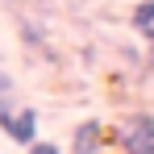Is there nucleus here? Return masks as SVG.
Here are the masks:
<instances>
[{
  "label": "nucleus",
  "mask_w": 154,
  "mask_h": 154,
  "mask_svg": "<svg viewBox=\"0 0 154 154\" xmlns=\"http://www.w3.org/2000/svg\"><path fill=\"white\" fill-rule=\"evenodd\" d=\"M13 4H33L38 13H50V4H46V0H13Z\"/></svg>",
  "instance_id": "423d86ee"
},
{
  "label": "nucleus",
  "mask_w": 154,
  "mask_h": 154,
  "mask_svg": "<svg viewBox=\"0 0 154 154\" xmlns=\"http://www.w3.org/2000/svg\"><path fill=\"white\" fill-rule=\"evenodd\" d=\"M100 146H104L100 121H83V125L71 133V154H100Z\"/></svg>",
  "instance_id": "7ed1b4c3"
},
{
  "label": "nucleus",
  "mask_w": 154,
  "mask_h": 154,
  "mask_svg": "<svg viewBox=\"0 0 154 154\" xmlns=\"http://www.w3.org/2000/svg\"><path fill=\"white\" fill-rule=\"evenodd\" d=\"M121 154H154V112H129L112 133Z\"/></svg>",
  "instance_id": "f257e3e1"
},
{
  "label": "nucleus",
  "mask_w": 154,
  "mask_h": 154,
  "mask_svg": "<svg viewBox=\"0 0 154 154\" xmlns=\"http://www.w3.org/2000/svg\"><path fill=\"white\" fill-rule=\"evenodd\" d=\"M8 137H13L17 146H29V142H38V108H33V104H25V108H17V112H13Z\"/></svg>",
  "instance_id": "f03ea898"
},
{
  "label": "nucleus",
  "mask_w": 154,
  "mask_h": 154,
  "mask_svg": "<svg viewBox=\"0 0 154 154\" xmlns=\"http://www.w3.org/2000/svg\"><path fill=\"white\" fill-rule=\"evenodd\" d=\"M25 154H63V150H58L54 142H29V146H25Z\"/></svg>",
  "instance_id": "39448f33"
},
{
  "label": "nucleus",
  "mask_w": 154,
  "mask_h": 154,
  "mask_svg": "<svg viewBox=\"0 0 154 154\" xmlns=\"http://www.w3.org/2000/svg\"><path fill=\"white\" fill-rule=\"evenodd\" d=\"M0 96H13V79L4 75V71H0Z\"/></svg>",
  "instance_id": "0eeeda50"
},
{
  "label": "nucleus",
  "mask_w": 154,
  "mask_h": 154,
  "mask_svg": "<svg viewBox=\"0 0 154 154\" xmlns=\"http://www.w3.org/2000/svg\"><path fill=\"white\" fill-rule=\"evenodd\" d=\"M142 38L150 42V63H154V29H150V33H142Z\"/></svg>",
  "instance_id": "6e6552de"
},
{
  "label": "nucleus",
  "mask_w": 154,
  "mask_h": 154,
  "mask_svg": "<svg viewBox=\"0 0 154 154\" xmlns=\"http://www.w3.org/2000/svg\"><path fill=\"white\" fill-rule=\"evenodd\" d=\"M133 29H137V33H150L154 29V0H142V4L133 8Z\"/></svg>",
  "instance_id": "20e7f679"
}]
</instances>
